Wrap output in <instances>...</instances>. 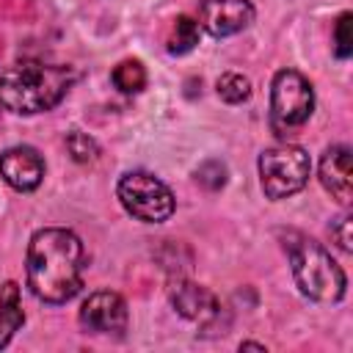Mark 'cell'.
Here are the masks:
<instances>
[{"label": "cell", "mask_w": 353, "mask_h": 353, "mask_svg": "<svg viewBox=\"0 0 353 353\" xmlns=\"http://www.w3.org/2000/svg\"><path fill=\"white\" fill-rule=\"evenodd\" d=\"M85 248L69 229H39L28 243V287L44 303H66L83 287Z\"/></svg>", "instance_id": "6da1fadb"}, {"label": "cell", "mask_w": 353, "mask_h": 353, "mask_svg": "<svg viewBox=\"0 0 353 353\" xmlns=\"http://www.w3.org/2000/svg\"><path fill=\"white\" fill-rule=\"evenodd\" d=\"M74 72L58 63L19 61L0 72V105L19 116L52 110L72 88Z\"/></svg>", "instance_id": "7a4b0ae2"}, {"label": "cell", "mask_w": 353, "mask_h": 353, "mask_svg": "<svg viewBox=\"0 0 353 353\" xmlns=\"http://www.w3.org/2000/svg\"><path fill=\"white\" fill-rule=\"evenodd\" d=\"M284 248L290 256L292 279L298 290L320 303H336L345 298V270L331 259V254L312 237L301 232H287L284 234Z\"/></svg>", "instance_id": "3957f363"}, {"label": "cell", "mask_w": 353, "mask_h": 353, "mask_svg": "<svg viewBox=\"0 0 353 353\" xmlns=\"http://www.w3.org/2000/svg\"><path fill=\"white\" fill-rule=\"evenodd\" d=\"M309 171L312 160L306 149L295 143H279L259 154V182L265 196L273 201L303 190V185L309 182Z\"/></svg>", "instance_id": "277c9868"}, {"label": "cell", "mask_w": 353, "mask_h": 353, "mask_svg": "<svg viewBox=\"0 0 353 353\" xmlns=\"http://www.w3.org/2000/svg\"><path fill=\"white\" fill-rule=\"evenodd\" d=\"M314 110V91L312 83L295 72L281 69L270 85V124L279 135H290L292 130L303 127Z\"/></svg>", "instance_id": "5b68a950"}, {"label": "cell", "mask_w": 353, "mask_h": 353, "mask_svg": "<svg viewBox=\"0 0 353 353\" xmlns=\"http://www.w3.org/2000/svg\"><path fill=\"white\" fill-rule=\"evenodd\" d=\"M116 196L121 207L143 223H163L174 215V207H176L171 188L146 171L124 174L116 185Z\"/></svg>", "instance_id": "8992f818"}, {"label": "cell", "mask_w": 353, "mask_h": 353, "mask_svg": "<svg viewBox=\"0 0 353 353\" xmlns=\"http://www.w3.org/2000/svg\"><path fill=\"white\" fill-rule=\"evenodd\" d=\"M196 22L210 36L226 39L254 22V6L248 0H201Z\"/></svg>", "instance_id": "52a82bcc"}, {"label": "cell", "mask_w": 353, "mask_h": 353, "mask_svg": "<svg viewBox=\"0 0 353 353\" xmlns=\"http://www.w3.org/2000/svg\"><path fill=\"white\" fill-rule=\"evenodd\" d=\"M80 325L91 334H121L127 328V303L119 292H91L80 306Z\"/></svg>", "instance_id": "ba28073f"}, {"label": "cell", "mask_w": 353, "mask_h": 353, "mask_svg": "<svg viewBox=\"0 0 353 353\" xmlns=\"http://www.w3.org/2000/svg\"><path fill=\"white\" fill-rule=\"evenodd\" d=\"M0 176L14 190H36L44 179V160L33 146H11L0 154Z\"/></svg>", "instance_id": "9c48e42d"}, {"label": "cell", "mask_w": 353, "mask_h": 353, "mask_svg": "<svg viewBox=\"0 0 353 353\" xmlns=\"http://www.w3.org/2000/svg\"><path fill=\"white\" fill-rule=\"evenodd\" d=\"M320 185L339 201L350 204L353 199V154L347 146H331L320 157Z\"/></svg>", "instance_id": "30bf717a"}, {"label": "cell", "mask_w": 353, "mask_h": 353, "mask_svg": "<svg viewBox=\"0 0 353 353\" xmlns=\"http://www.w3.org/2000/svg\"><path fill=\"white\" fill-rule=\"evenodd\" d=\"M168 298H171V306L182 314V317H188V320H193V323H210L215 314H218V298L207 290V287H201V284H196V281H188V279H176V281H171V287H168Z\"/></svg>", "instance_id": "8fae6325"}, {"label": "cell", "mask_w": 353, "mask_h": 353, "mask_svg": "<svg viewBox=\"0 0 353 353\" xmlns=\"http://www.w3.org/2000/svg\"><path fill=\"white\" fill-rule=\"evenodd\" d=\"M25 312H22V301H19V287L14 281H6L0 290V347L8 345L11 334L22 325Z\"/></svg>", "instance_id": "7c38bea8"}, {"label": "cell", "mask_w": 353, "mask_h": 353, "mask_svg": "<svg viewBox=\"0 0 353 353\" xmlns=\"http://www.w3.org/2000/svg\"><path fill=\"white\" fill-rule=\"evenodd\" d=\"M199 36H201V28L193 17L188 14H179L171 25V33H168V41H165V50L171 55H185L190 52L196 44H199Z\"/></svg>", "instance_id": "4fadbf2b"}, {"label": "cell", "mask_w": 353, "mask_h": 353, "mask_svg": "<svg viewBox=\"0 0 353 353\" xmlns=\"http://www.w3.org/2000/svg\"><path fill=\"white\" fill-rule=\"evenodd\" d=\"M110 77H113V85H116L121 94H138V91H143V85H146V69H143V63H141L138 58H124V61H119V63L113 66Z\"/></svg>", "instance_id": "5bb4252c"}, {"label": "cell", "mask_w": 353, "mask_h": 353, "mask_svg": "<svg viewBox=\"0 0 353 353\" xmlns=\"http://www.w3.org/2000/svg\"><path fill=\"white\" fill-rule=\"evenodd\" d=\"M215 88H218V97L223 102H229V105H240V102H245L251 97V80L245 74H240V72L221 74L218 83H215Z\"/></svg>", "instance_id": "9a60e30c"}, {"label": "cell", "mask_w": 353, "mask_h": 353, "mask_svg": "<svg viewBox=\"0 0 353 353\" xmlns=\"http://www.w3.org/2000/svg\"><path fill=\"white\" fill-rule=\"evenodd\" d=\"M66 149H69L72 160H77V163H91V160L99 154L97 141H94L91 135L80 132V130H72V132L66 135Z\"/></svg>", "instance_id": "2e32d148"}, {"label": "cell", "mask_w": 353, "mask_h": 353, "mask_svg": "<svg viewBox=\"0 0 353 353\" xmlns=\"http://www.w3.org/2000/svg\"><path fill=\"white\" fill-rule=\"evenodd\" d=\"M353 17L345 11L339 19H336V28H334V52L336 58H350L353 52Z\"/></svg>", "instance_id": "e0dca14e"}, {"label": "cell", "mask_w": 353, "mask_h": 353, "mask_svg": "<svg viewBox=\"0 0 353 353\" xmlns=\"http://www.w3.org/2000/svg\"><path fill=\"white\" fill-rule=\"evenodd\" d=\"M196 179H199L207 190H218V188L226 185V165H223L221 160H207V163L199 165Z\"/></svg>", "instance_id": "ac0fdd59"}, {"label": "cell", "mask_w": 353, "mask_h": 353, "mask_svg": "<svg viewBox=\"0 0 353 353\" xmlns=\"http://www.w3.org/2000/svg\"><path fill=\"white\" fill-rule=\"evenodd\" d=\"M331 237L339 245V251L350 254L353 251V234H350V215H339L331 221Z\"/></svg>", "instance_id": "d6986e66"}, {"label": "cell", "mask_w": 353, "mask_h": 353, "mask_svg": "<svg viewBox=\"0 0 353 353\" xmlns=\"http://www.w3.org/2000/svg\"><path fill=\"white\" fill-rule=\"evenodd\" d=\"M240 350H265V345H259V342H240Z\"/></svg>", "instance_id": "ffe728a7"}]
</instances>
